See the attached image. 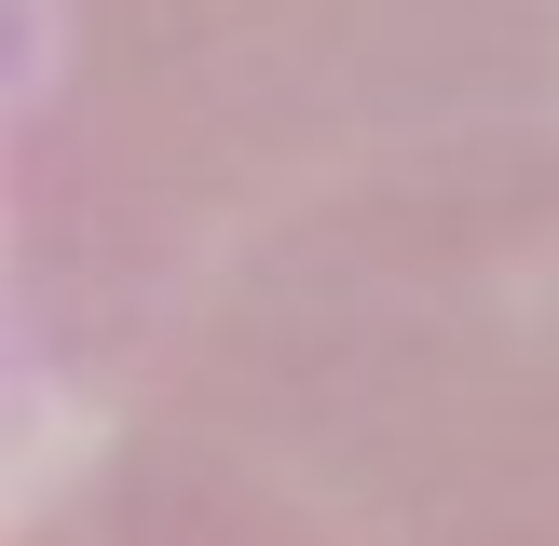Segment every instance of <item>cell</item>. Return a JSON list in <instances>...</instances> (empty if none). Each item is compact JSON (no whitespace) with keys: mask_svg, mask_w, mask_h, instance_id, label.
<instances>
[{"mask_svg":"<svg viewBox=\"0 0 559 546\" xmlns=\"http://www.w3.org/2000/svg\"><path fill=\"white\" fill-rule=\"evenodd\" d=\"M14 328L96 410L27 546H559V123L300 164Z\"/></svg>","mask_w":559,"mask_h":546,"instance_id":"1","label":"cell"}]
</instances>
